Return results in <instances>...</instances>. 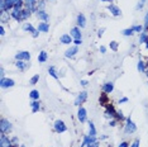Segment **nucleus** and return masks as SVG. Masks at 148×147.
Returning a JSON list of instances; mask_svg holds the SVG:
<instances>
[{
    "mask_svg": "<svg viewBox=\"0 0 148 147\" xmlns=\"http://www.w3.org/2000/svg\"><path fill=\"white\" fill-rule=\"evenodd\" d=\"M19 147H27L25 145H19Z\"/></svg>",
    "mask_w": 148,
    "mask_h": 147,
    "instance_id": "4d7b16f0",
    "label": "nucleus"
},
{
    "mask_svg": "<svg viewBox=\"0 0 148 147\" xmlns=\"http://www.w3.org/2000/svg\"><path fill=\"white\" fill-rule=\"evenodd\" d=\"M146 3H147V0H139V1L137 3V5H136V10L137 12L142 10V9L144 8V5H146Z\"/></svg>",
    "mask_w": 148,
    "mask_h": 147,
    "instance_id": "e433bc0d",
    "label": "nucleus"
},
{
    "mask_svg": "<svg viewBox=\"0 0 148 147\" xmlns=\"http://www.w3.org/2000/svg\"><path fill=\"white\" fill-rule=\"evenodd\" d=\"M10 146H13L12 137L8 135H0V147H10Z\"/></svg>",
    "mask_w": 148,
    "mask_h": 147,
    "instance_id": "f8f14e48",
    "label": "nucleus"
},
{
    "mask_svg": "<svg viewBox=\"0 0 148 147\" xmlns=\"http://www.w3.org/2000/svg\"><path fill=\"white\" fill-rule=\"evenodd\" d=\"M104 32H105V28H100L99 31H97V37H99V38H101V37L104 36Z\"/></svg>",
    "mask_w": 148,
    "mask_h": 147,
    "instance_id": "de8ad7c7",
    "label": "nucleus"
},
{
    "mask_svg": "<svg viewBox=\"0 0 148 147\" xmlns=\"http://www.w3.org/2000/svg\"><path fill=\"white\" fill-rule=\"evenodd\" d=\"M77 53H79V46L71 45V46H70V47L65 51V57H66V58H75Z\"/></svg>",
    "mask_w": 148,
    "mask_h": 147,
    "instance_id": "1a4fd4ad",
    "label": "nucleus"
},
{
    "mask_svg": "<svg viewBox=\"0 0 148 147\" xmlns=\"http://www.w3.org/2000/svg\"><path fill=\"white\" fill-rule=\"evenodd\" d=\"M143 27H144V31L148 32V12L147 14L144 15V22H143Z\"/></svg>",
    "mask_w": 148,
    "mask_h": 147,
    "instance_id": "ea45409f",
    "label": "nucleus"
},
{
    "mask_svg": "<svg viewBox=\"0 0 148 147\" xmlns=\"http://www.w3.org/2000/svg\"><path fill=\"white\" fill-rule=\"evenodd\" d=\"M122 34L124 36V37H130V36H133L134 34V32H133V29H132V27L130 28H125V29H123L122 32Z\"/></svg>",
    "mask_w": 148,
    "mask_h": 147,
    "instance_id": "c9c22d12",
    "label": "nucleus"
},
{
    "mask_svg": "<svg viewBox=\"0 0 148 147\" xmlns=\"http://www.w3.org/2000/svg\"><path fill=\"white\" fill-rule=\"evenodd\" d=\"M53 129H55L56 133L61 135V133L67 132V129L69 128H67V124L62 121V119H56V121L53 122Z\"/></svg>",
    "mask_w": 148,
    "mask_h": 147,
    "instance_id": "7ed1b4c3",
    "label": "nucleus"
},
{
    "mask_svg": "<svg viewBox=\"0 0 148 147\" xmlns=\"http://www.w3.org/2000/svg\"><path fill=\"white\" fill-rule=\"evenodd\" d=\"M6 12V5H5V0H0V13Z\"/></svg>",
    "mask_w": 148,
    "mask_h": 147,
    "instance_id": "58836bf2",
    "label": "nucleus"
},
{
    "mask_svg": "<svg viewBox=\"0 0 148 147\" xmlns=\"http://www.w3.org/2000/svg\"><path fill=\"white\" fill-rule=\"evenodd\" d=\"M1 78H5V70H4V67L0 69V79H1Z\"/></svg>",
    "mask_w": 148,
    "mask_h": 147,
    "instance_id": "603ef678",
    "label": "nucleus"
},
{
    "mask_svg": "<svg viewBox=\"0 0 148 147\" xmlns=\"http://www.w3.org/2000/svg\"><path fill=\"white\" fill-rule=\"evenodd\" d=\"M108 138V136H101L100 137V141H101V139H106Z\"/></svg>",
    "mask_w": 148,
    "mask_h": 147,
    "instance_id": "864d4df0",
    "label": "nucleus"
},
{
    "mask_svg": "<svg viewBox=\"0 0 148 147\" xmlns=\"http://www.w3.org/2000/svg\"><path fill=\"white\" fill-rule=\"evenodd\" d=\"M118 123H119V121H118L116 118H112V119H109V122H108V126L112 127V128H114V127L118 126Z\"/></svg>",
    "mask_w": 148,
    "mask_h": 147,
    "instance_id": "4c0bfd02",
    "label": "nucleus"
},
{
    "mask_svg": "<svg viewBox=\"0 0 148 147\" xmlns=\"http://www.w3.org/2000/svg\"><path fill=\"white\" fill-rule=\"evenodd\" d=\"M12 131H13L12 122L6 118L0 119V133H1V135H9Z\"/></svg>",
    "mask_w": 148,
    "mask_h": 147,
    "instance_id": "f03ea898",
    "label": "nucleus"
},
{
    "mask_svg": "<svg viewBox=\"0 0 148 147\" xmlns=\"http://www.w3.org/2000/svg\"><path fill=\"white\" fill-rule=\"evenodd\" d=\"M15 67L19 70L21 72H23V71H27L29 67H31V63L29 62H27V61H15Z\"/></svg>",
    "mask_w": 148,
    "mask_h": 147,
    "instance_id": "f3484780",
    "label": "nucleus"
},
{
    "mask_svg": "<svg viewBox=\"0 0 148 147\" xmlns=\"http://www.w3.org/2000/svg\"><path fill=\"white\" fill-rule=\"evenodd\" d=\"M106 9H108V12H109L113 16H115V18H118V16H122V9H120L116 4L110 3L109 5H106Z\"/></svg>",
    "mask_w": 148,
    "mask_h": 147,
    "instance_id": "0eeeda50",
    "label": "nucleus"
},
{
    "mask_svg": "<svg viewBox=\"0 0 148 147\" xmlns=\"http://www.w3.org/2000/svg\"><path fill=\"white\" fill-rule=\"evenodd\" d=\"M114 1V0H109V3H113Z\"/></svg>",
    "mask_w": 148,
    "mask_h": 147,
    "instance_id": "13d9d810",
    "label": "nucleus"
},
{
    "mask_svg": "<svg viewBox=\"0 0 148 147\" xmlns=\"http://www.w3.org/2000/svg\"><path fill=\"white\" fill-rule=\"evenodd\" d=\"M77 119H79L80 123H86L89 119H87V109L85 106H79L77 109Z\"/></svg>",
    "mask_w": 148,
    "mask_h": 147,
    "instance_id": "6e6552de",
    "label": "nucleus"
},
{
    "mask_svg": "<svg viewBox=\"0 0 148 147\" xmlns=\"http://www.w3.org/2000/svg\"><path fill=\"white\" fill-rule=\"evenodd\" d=\"M86 23H87L86 16L84 15L82 13H79V14H77V16H76V25L80 27L81 29H84V28L86 27Z\"/></svg>",
    "mask_w": 148,
    "mask_h": 147,
    "instance_id": "2eb2a0df",
    "label": "nucleus"
},
{
    "mask_svg": "<svg viewBox=\"0 0 148 147\" xmlns=\"http://www.w3.org/2000/svg\"><path fill=\"white\" fill-rule=\"evenodd\" d=\"M37 29L41 33H48L49 32V23L48 22H39L38 25H37Z\"/></svg>",
    "mask_w": 148,
    "mask_h": 147,
    "instance_id": "412c9836",
    "label": "nucleus"
},
{
    "mask_svg": "<svg viewBox=\"0 0 148 147\" xmlns=\"http://www.w3.org/2000/svg\"><path fill=\"white\" fill-rule=\"evenodd\" d=\"M0 36L4 37L5 36V28H4V24H0Z\"/></svg>",
    "mask_w": 148,
    "mask_h": 147,
    "instance_id": "09e8293b",
    "label": "nucleus"
},
{
    "mask_svg": "<svg viewBox=\"0 0 148 147\" xmlns=\"http://www.w3.org/2000/svg\"><path fill=\"white\" fill-rule=\"evenodd\" d=\"M87 127H89V133L87 135L92 136V137H97V129L92 121H87Z\"/></svg>",
    "mask_w": 148,
    "mask_h": 147,
    "instance_id": "4be33fe9",
    "label": "nucleus"
},
{
    "mask_svg": "<svg viewBox=\"0 0 148 147\" xmlns=\"http://www.w3.org/2000/svg\"><path fill=\"white\" fill-rule=\"evenodd\" d=\"M101 91L104 93V94H112V93L114 91V82L113 81H106L104 82L103 86H101Z\"/></svg>",
    "mask_w": 148,
    "mask_h": 147,
    "instance_id": "4468645a",
    "label": "nucleus"
},
{
    "mask_svg": "<svg viewBox=\"0 0 148 147\" xmlns=\"http://www.w3.org/2000/svg\"><path fill=\"white\" fill-rule=\"evenodd\" d=\"M137 129H138V127H137L136 123L133 122L132 117L128 115L127 118H125V121H124L123 133H124L125 136H130V135H133V133H136V132H137Z\"/></svg>",
    "mask_w": 148,
    "mask_h": 147,
    "instance_id": "f257e3e1",
    "label": "nucleus"
},
{
    "mask_svg": "<svg viewBox=\"0 0 148 147\" xmlns=\"http://www.w3.org/2000/svg\"><path fill=\"white\" fill-rule=\"evenodd\" d=\"M12 143L13 146H19V138L16 136H13L12 137Z\"/></svg>",
    "mask_w": 148,
    "mask_h": 147,
    "instance_id": "79ce46f5",
    "label": "nucleus"
},
{
    "mask_svg": "<svg viewBox=\"0 0 148 147\" xmlns=\"http://www.w3.org/2000/svg\"><path fill=\"white\" fill-rule=\"evenodd\" d=\"M144 48H146L147 51H148V41H147V43H146V45H144Z\"/></svg>",
    "mask_w": 148,
    "mask_h": 147,
    "instance_id": "5fc2aeb1",
    "label": "nucleus"
},
{
    "mask_svg": "<svg viewBox=\"0 0 148 147\" xmlns=\"http://www.w3.org/2000/svg\"><path fill=\"white\" fill-rule=\"evenodd\" d=\"M139 143H140L139 138H136L132 143H130V146H129V147H139Z\"/></svg>",
    "mask_w": 148,
    "mask_h": 147,
    "instance_id": "37998d69",
    "label": "nucleus"
},
{
    "mask_svg": "<svg viewBox=\"0 0 148 147\" xmlns=\"http://www.w3.org/2000/svg\"><path fill=\"white\" fill-rule=\"evenodd\" d=\"M14 58H15V61H27V62H29L31 61V58H32V55H31V52L29 51H18L14 55Z\"/></svg>",
    "mask_w": 148,
    "mask_h": 147,
    "instance_id": "39448f33",
    "label": "nucleus"
},
{
    "mask_svg": "<svg viewBox=\"0 0 148 147\" xmlns=\"http://www.w3.org/2000/svg\"><path fill=\"white\" fill-rule=\"evenodd\" d=\"M70 34H71V37L73 39H81L82 38V32H81V28L80 27H72L71 29H70Z\"/></svg>",
    "mask_w": 148,
    "mask_h": 147,
    "instance_id": "ddd939ff",
    "label": "nucleus"
},
{
    "mask_svg": "<svg viewBox=\"0 0 148 147\" xmlns=\"http://www.w3.org/2000/svg\"><path fill=\"white\" fill-rule=\"evenodd\" d=\"M100 141L96 142H81V147H99Z\"/></svg>",
    "mask_w": 148,
    "mask_h": 147,
    "instance_id": "7c9ffc66",
    "label": "nucleus"
},
{
    "mask_svg": "<svg viewBox=\"0 0 148 147\" xmlns=\"http://www.w3.org/2000/svg\"><path fill=\"white\" fill-rule=\"evenodd\" d=\"M132 29H133L134 33H139V34H140V33L144 31V27H143V24H134L132 27Z\"/></svg>",
    "mask_w": 148,
    "mask_h": 147,
    "instance_id": "f704fd0d",
    "label": "nucleus"
},
{
    "mask_svg": "<svg viewBox=\"0 0 148 147\" xmlns=\"http://www.w3.org/2000/svg\"><path fill=\"white\" fill-rule=\"evenodd\" d=\"M39 74H36V75H33L31 79H29V84L31 85H37L39 82Z\"/></svg>",
    "mask_w": 148,
    "mask_h": 147,
    "instance_id": "72a5a7b5",
    "label": "nucleus"
},
{
    "mask_svg": "<svg viewBox=\"0 0 148 147\" xmlns=\"http://www.w3.org/2000/svg\"><path fill=\"white\" fill-rule=\"evenodd\" d=\"M60 43L65 45V46H71V45H73V38L71 37L70 33H63V34H61V37H60Z\"/></svg>",
    "mask_w": 148,
    "mask_h": 147,
    "instance_id": "9b49d317",
    "label": "nucleus"
},
{
    "mask_svg": "<svg viewBox=\"0 0 148 147\" xmlns=\"http://www.w3.org/2000/svg\"><path fill=\"white\" fill-rule=\"evenodd\" d=\"M33 14V13L29 10V9H27V8H24L22 10V22H27L29 18H31V15Z\"/></svg>",
    "mask_w": 148,
    "mask_h": 147,
    "instance_id": "c85d7f7f",
    "label": "nucleus"
},
{
    "mask_svg": "<svg viewBox=\"0 0 148 147\" xmlns=\"http://www.w3.org/2000/svg\"><path fill=\"white\" fill-rule=\"evenodd\" d=\"M47 0H38V4H37V10H46L47 6Z\"/></svg>",
    "mask_w": 148,
    "mask_h": 147,
    "instance_id": "473e14b6",
    "label": "nucleus"
},
{
    "mask_svg": "<svg viewBox=\"0 0 148 147\" xmlns=\"http://www.w3.org/2000/svg\"><path fill=\"white\" fill-rule=\"evenodd\" d=\"M99 102H100V104L104 105V106H106L108 104H110V103H109V100H108V94H104V93H103L101 95H100Z\"/></svg>",
    "mask_w": 148,
    "mask_h": 147,
    "instance_id": "c756f323",
    "label": "nucleus"
},
{
    "mask_svg": "<svg viewBox=\"0 0 148 147\" xmlns=\"http://www.w3.org/2000/svg\"><path fill=\"white\" fill-rule=\"evenodd\" d=\"M147 41H148V32L143 31L139 34V37H138V43H139V45H146Z\"/></svg>",
    "mask_w": 148,
    "mask_h": 147,
    "instance_id": "393cba45",
    "label": "nucleus"
},
{
    "mask_svg": "<svg viewBox=\"0 0 148 147\" xmlns=\"http://www.w3.org/2000/svg\"><path fill=\"white\" fill-rule=\"evenodd\" d=\"M129 146H130V143L128 141H122L119 145H118V147H129Z\"/></svg>",
    "mask_w": 148,
    "mask_h": 147,
    "instance_id": "a18cd8bd",
    "label": "nucleus"
},
{
    "mask_svg": "<svg viewBox=\"0 0 148 147\" xmlns=\"http://www.w3.org/2000/svg\"><path fill=\"white\" fill-rule=\"evenodd\" d=\"M29 106L32 109V113H38L41 110V100H31Z\"/></svg>",
    "mask_w": 148,
    "mask_h": 147,
    "instance_id": "aec40b11",
    "label": "nucleus"
},
{
    "mask_svg": "<svg viewBox=\"0 0 148 147\" xmlns=\"http://www.w3.org/2000/svg\"><path fill=\"white\" fill-rule=\"evenodd\" d=\"M73 45L75 46H81L82 45V38L81 39H73Z\"/></svg>",
    "mask_w": 148,
    "mask_h": 147,
    "instance_id": "3c124183",
    "label": "nucleus"
},
{
    "mask_svg": "<svg viewBox=\"0 0 148 147\" xmlns=\"http://www.w3.org/2000/svg\"><path fill=\"white\" fill-rule=\"evenodd\" d=\"M9 13H10V15H12V19H14V21L18 23H22V10L13 8Z\"/></svg>",
    "mask_w": 148,
    "mask_h": 147,
    "instance_id": "a211bd4d",
    "label": "nucleus"
},
{
    "mask_svg": "<svg viewBox=\"0 0 148 147\" xmlns=\"http://www.w3.org/2000/svg\"><path fill=\"white\" fill-rule=\"evenodd\" d=\"M22 28H23V31H24V32H28V33H31V34L37 29L36 27L32 24V23H23V27H22Z\"/></svg>",
    "mask_w": 148,
    "mask_h": 147,
    "instance_id": "a878e982",
    "label": "nucleus"
},
{
    "mask_svg": "<svg viewBox=\"0 0 148 147\" xmlns=\"http://www.w3.org/2000/svg\"><path fill=\"white\" fill-rule=\"evenodd\" d=\"M39 33H41V32H39V31H38V29H36V31H34V32H33V33H32V34H31V36L33 37V38H38V37H39Z\"/></svg>",
    "mask_w": 148,
    "mask_h": 147,
    "instance_id": "8fccbe9b",
    "label": "nucleus"
},
{
    "mask_svg": "<svg viewBox=\"0 0 148 147\" xmlns=\"http://www.w3.org/2000/svg\"><path fill=\"white\" fill-rule=\"evenodd\" d=\"M100 1H103V3H109V0H100Z\"/></svg>",
    "mask_w": 148,
    "mask_h": 147,
    "instance_id": "6e6d98bb",
    "label": "nucleus"
},
{
    "mask_svg": "<svg viewBox=\"0 0 148 147\" xmlns=\"http://www.w3.org/2000/svg\"><path fill=\"white\" fill-rule=\"evenodd\" d=\"M12 19V15L9 12H4V13H0V23L4 24V23H9Z\"/></svg>",
    "mask_w": 148,
    "mask_h": 147,
    "instance_id": "b1692460",
    "label": "nucleus"
},
{
    "mask_svg": "<svg viewBox=\"0 0 148 147\" xmlns=\"http://www.w3.org/2000/svg\"><path fill=\"white\" fill-rule=\"evenodd\" d=\"M129 102V99L127 98V96H122L119 100H118V104H125V103Z\"/></svg>",
    "mask_w": 148,
    "mask_h": 147,
    "instance_id": "a19ab883",
    "label": "nucleus"
},
{
    "mask_svg": "<svg viewBox=\"0 0 148 147\" xmlns=\"http://www.w3.org/2000/svg\"><path fill=\"white\" fill-rule=\"evenodd\" d=\"M80 85L84 86V88H86V86L89 85V80H86V79H81V80H80Z\"/></svg>",
    "mask_w": 148,
    "mask_h": 147,
    "instance_id": "c03bdc74",
    "label": "nucleus"
},
{
    "mask_svg": "<svg viewBox=\"0 0 148 147\" xmlns=\"http://www.w3.org/2000/svg\"><path fill=\"white\" fill-rule=\"evenodd\" d=\"M0 86L3 89H10L15 86V80H13L10 78H1L0 79Z\"/></svg>",
    "mask_w": 148,
    "mask_h": 147,
    "instance_id": "9d476101",
    "label": "nucleus"
},
{
    "mask_svg": "<svg viewBox=\"0 0 148 147\" xmlns=\"http://www.w3.org/2000/svg\"><path fill=\"white\" fill-rule=\"evenodd\" d=\"M137 70H138V72H140V74H144L147 71V61L146 60L140 58L139 61L137 62Z\"/></svg>",
    "mask_w": 148,
    "mask_h": 147,
    "instance_id": "6ab92c4d",
    "label": "nucleus"
},
{
    "mask_svg": "<svg viewBox=\"0 0 148 147\" xmlns=\"http://www.w3.org/2000/svg\"><path fill=\"white\" fill-rule=\"evenodd\" d=\"M116 114H118V110L114 108L113 104H108L105 106V110H104V117H105L106 119L116 118Z\"/></svg>",
    "mask_w": 148,
    "mask_h": 147,
    "instance_id": "423d86ee",
    "label": "nucleus"
},
{
    "mask_svg": "<svg viewBox=\"0 0 148 147\" xmlns=\"http://www.w3.org/2000/svg\"><path fill=\"white\" fill-rule=\"evenodd\" d=\"M106 51H108V48L105 47V46H100V47H99V52L101 53V55H105Z\"/></svg>",
    "mask_w": 148,
    "mask_h": 147,
    "instance_id": "49530a36",
    "label": "nucleus"
},
{
    "mask_svg": "<svg viewBox=\"0 0 148 147\" xmlns=\"http://www.w3.org/2000/svg\"><path fill=\"white\" fill-rule=\"evenodd\" d=\"M87 98H89V93H87L86 90H82V91H80L79 94L76 95L75 100H73V104H75L76 106H81L87 100Z\"/></svg>",
    "mask_w": 148,
    "mask_h": 147,
    "instance_id": "20e7f679",
    "label": "nucleus"
},
{
    "mask_svg": "<svg viewBox=\"0 0 148 147\" xmlns=\"http://www.w3.org/2000/svg\"><path fill=\"white\" fill-rule=\"evenodd\" d=\"M37 60H38L39 63H45V62L48 61V53H47V51L42 49V51L38 53V57H37Z\"/></svg>",
    "mask_w": 148,
    "mask_h": 147,
    "instance_id": "5701e85b",
    "label": "nucleus"
},
{
    "mask_svg": "<svg viewBox=\"0 0 148 147\" xmlns=\"http://www.w3.org/2000/svg\"><path fill=\"white\" fill-rule=\"evenodd\" d=\"M48 74L51 78H53L55 80H58L60 79V75H58V71H57V69L55 66H49L48 67Z\"/></svg>",
    "mask_w": 148,
    "mask_h": 147,
    "instance_id": "bb28decb",
    "label": "nucleus"
},
{
    "mask_svg": "<svg viewBox=\"0 0 148 147\" xmlns=\"http://www.w3.org/2000/svg\"><path fill=\"white\" fill-rule=\"evenodd\" d=\"M41 98V94H39V90L37 89H32L31 91H29V99L31 100H39Z\"/></svg>",
    "mask_w": 148,
    "mask_h": 147,
    "instance_id": "cd10ccee",
    "label": "nucleus"
},
{
    "mask_svg": "<svg viewBox=\"0 0 148 147\" xmlns=\"http://www.w3.org/2000/svg\"><path fill=\"white\" fill-rule=\"evenodd\" d=\"M109 48L112 49L113 52H118V49H119V43L116 41H110L109 43Z\"/></svg>",
    "mask_w": 148,
    "mask_h": 147,
    "instance_id": "2f4dec72",
    "label": "nucleus"
},
{
    "mask_svg": "<svg viewBox=\"0 0 148 147\" xmlns=\"http://www.w3.org/2000/svg\"><path fill=\"white\" fill-rule=\"evenodd\" d=\"M36 15L39 19V22H49V19H51V16L46 10H37Z\"/></svg>",
    "mask_w": 148,
    "mask_h": 147,
    "instance_id": "dca6fc26",
    "label": "nucleus"
}]
</instances>
